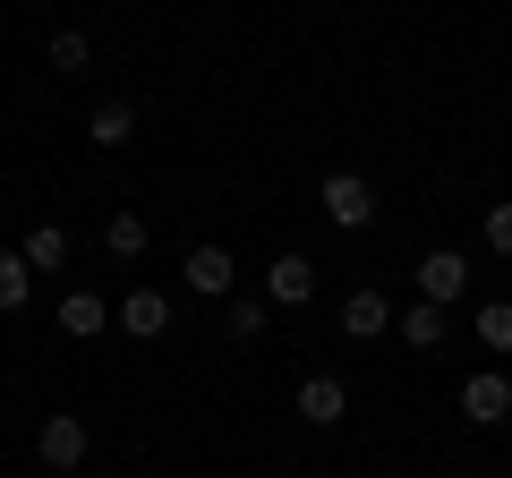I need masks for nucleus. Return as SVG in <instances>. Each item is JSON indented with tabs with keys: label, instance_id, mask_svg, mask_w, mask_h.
Here are the masks:
<instances>
[{
	"label": "nucleus",
	"instance_id": "f257e3e1",
	"mask_svg": "<svg viewBox=\"0 0 512 478\" xmlns=\"http://www.w3.org/2000/svg\"><path fill=\"white\" fill-rule=\"evenodd\" d=\"M325 222H342V231H367V222H376V188H367L359 171H325Z\"/></svg>",
	"mask_w": 512,
	"mask_h": 478
},
{
	"label": "nucleus",
	"instance_id": "f03ea898",
	"mask_svg": "<svg viewBox=\"0 0 512 478\" xmlns=\"http://www.w3.org/2000/svg\"><path fill=\"white\" fill-rule=\"evenodd\" d=\"M86 419H77V410H52V419H43V436H35V461L43 470H77V461H86Z\"/></svg>",
	"mask_w": 512,
	"mask_h": 478
},
{
	"label": "nucleus",
	"instance_id": "7ed1b4c3",
	"mask_svg": "<svg viewBox=\"0 0 512 478\" xmlns=\"http://www.w3.org/2000/svg\"><path fill=\"white\" fill-rule=\"evenodd\" d=\"M461 282H470L461 248H427V257H419V299H427V308H453V299H461Z\"/></svg>",
	"mask_w": 512,
	"mask_h": 478
},
{
	"label": "nucleus",
	"instance_id": "20e7f679",
	"mask_svg": "<svg viewBox=\"0 0 512 478\" xmlns=\"http://www.w3.org/2000/svg\"><path fill=\"white\" fill-rule=\"evenodd\" d=\"M461 419H470V427H504L512 419V385H504V376H470V385H461Z\"/></svg>",
	"mask_w": 512,
	"mask_h": 478
},
{
	"label": "nucleus",
	"instance_id": "39448f33",
	"mask_svg": "<svg viewBox=\"0 0 512 478\" xmlns=\"http://www.w3.org/2000/svg\"><path fill=\"white\" fill-rule=\"evenodd\" d=\"M265 299H274V308H308L316 299V265L308 257H274L265 265Z\"/></svg>",
	"mask_w": 512,
	"mask_h": 478
},
{
	"label": "nucleus",
	"instance_id": "423d86ee",
	"mask_svg": "<svg viewBox=\"0 0 512 478\" xmlns=\"http://www.w3.org/2000/svg\"><path fill=\"white\" fill-rule=\"evenodd\" d=\"M231 282H239L231 248H188V291L197 299H231Z\"/></svg>",
	"mask_w": 512,
	"mask_h": 478
},
{
	"label": "nucleus",
	"instance_id": "0eeeda50",
	"mask_svg": "<svg viewBox=\"0 0 512 478\" xmlns=\"http://www.w3.org/2000/svg\"><path fill=\"white\" fill-rule=\"evenodd\" d=\"M342 333H350V342L393 333V299H384V291H350V299H342Z\"/></svg>",
	"mask_w": 512,
	"mask_h": 478
},
{
	"label": "nucleus",
	"instance_id": "6e6552de",
	"mask_svg": "<svg viewBox=\"0 0 512 478\" xmlns=\"http://www.w3.org/2000/svg\"><path fill=\"white\" fill-rule=\"evenodd\" d=\"M342 410H350L342 376H308V385H299V419H308V427H333Z\"/></svg>",
	"mask_w": 512,
	"mask_h": 478
},
{
	"label": "nucleus",
	"instance_id": "1a4fd4ad",
	"mask_svg": "<svg viewBox=\"0 0 512 478\" xmlns=\"http://www.w3.org/2000/svg\"><path fill=\"white\" fill-rule=\"evenodd\" d=\"M163 325H171V299H163V291H128V299H120V333H137V342H154Z\"/></svg>",
	"mask_w": 512,
	"mask_h": 478
},
{
	"label": "nucleus",
	"instance_id": "9d476101",
	"mask_svg": "<svg viewBox=\"0 0 512 478\" xmlns=\"http://www.w3.org/2000/svg\"><path fill=\"white\" fill-rule=\"evenodd\" d=\"M103 325H111L103 291H69V299H60V333H69V342H94Z\"/></svg>",
	"mask_w": 512,
	"mask_h": 478
},
{
	"label": "nucleus",
	"instance_id": "9b49d317",
	"mask_svg": "<svg viewBox=\"0 0 512 478\" xmlns=\"http://www.w3.org/2000/svg\"><path fill=\"white\" fill-rule=\"evenodd\" d=\"M26 265H35V274H60V265H69V231H60V222H35V231H26V248H18Z\"/></svg>",
	"mask_w": 512,
	"mask_h": 478
},
{
	"label": "nucleus",
	"instance_id": "f8f14e48",
	"mask_svg": "<svg viewBox=\"0 0 512 478\" xmlns=\"http://www.w3.org/2000/svg\"><path fill=\"white\" fill-rule=\"evenodd\" d=\"M86 137H94V146H103V154H120L128 137H137V111H128V103H103V111H94V120H86Z\"/></svg>",
	"mask_w": 512,
	"mask_h": 478
},
{
	"label": "nucleus",
	"instance_id": "ddd939ff",
	"mask_svg": "<svg viewBox=\"0 0 512 478\" xmlns=\"http://www.w3.org/2000/svg\"><path fill=\"white\" fill-rule=\"evenodd\" d=\"M470 333L495 350V359H512V299H487V308L470 316Z\"/></svg>",
	"mask_w": 512,
	"mask_h": 478
},
{
	"label": "nucleus",
	"instance_id": "4468645a",
	"mask_svg": "<svg viewBox=\"0 0 512 478\" xmlns=\"http://www.w3.org/2000/svg\"><path fill=\"white\" fill-rule=\"evenodd\" d=\"M103 248H111L120 265H137V257H146V222H137V214H111V222H103Z\"/></svg>",
	"mask_w": 512,
	"mask_h": 478
},
{
	"label": "nucleus",
	"instance_id": "2eb2a0df",
	"mask_svg": "<svg viewBox=\"0 0 512 478\" xmlns=\"http://www.w3.org/2000/svg\"><path fill=\"white\" fill-rule=\"evenodd\" d=\"M402 342L410 350H436L444 342V308H427V299H419V308H402Z\"/></svg>",
	"mask_w": 512,
	"mask_h": 478
},
{
	"label": "nucleus",
	"instance_id": "dca6fc26",
	"mask_svg": "<svg viewBox=\"0 0 512 478\" xmlns=\"http://www.w3.org/2000/svg\"><path fill=\"white\" fill-rule=\"evenodd\" d=\"M26 291H35V265H26V257H0V316H18Z\"/></svg>",
	"mask_w": 512,
	"mask_h": 478
},
{
	"label": "nucleus",
	"instance_id": "f3484780",
	"mask_svg": "<svg viewBox=\"0 0 512 478\" xmlns=\"http://www.w3.org/2000/svg\"><path fill=\"white\" fill-rule=\"evenodd\" d=\"M222 333H231V342H265V308H256V299H231V308H222Z\"/></svg>",
	"mask_w": 512,
	"mask_h": 478
},
{
	"label": "nucleus",
	"instance_id": "a211bd4d",
	"mask_svg": "<svg viewBox=\"0 0 512 478\" xmlns=\"http://www.w3.org/2000/svg\"><path fill=\"white\" fill-rule=\"evenodd\" d=\"M52 69H60V77L86 69V35H77V26H60V35H52Z\"/></svg>",
	"mask_w": 512,
	"mask_h": 478
},
{
	"label": "nucleus",
	"instance_id": "6ab92c4d",
	"mask_svg": "<svg viewBox=\"0 0 512 478\" xmlns=\"http://www.w3.org/2000/svg\"><path fill=\"white\" fill-rule=\"evenodd\" d=\"M487 248H495V257H512V205H487Z\"/></svg>",
	"mask_w": 512,
	"mask_h": 478
}]
</instances>
